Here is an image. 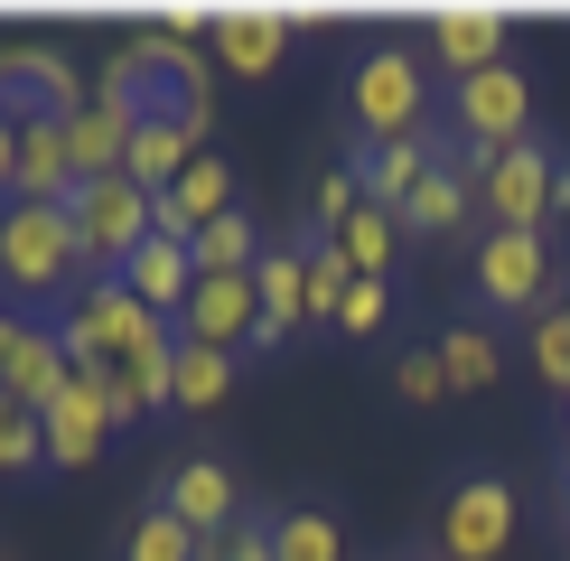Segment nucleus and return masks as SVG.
<instances>
[{
    "mask_svg": "<svg viewBox=\"0 0 570 561\" xmlns=\"http://www.w3.org/2000/svg\"><path fill=\"white\" fill-rule=\"evenodd\" d=\"M85 291V253L66 206H0V299L10 309H57Z\"/></svg>",
    "mask_w": 570,
    "mask_h": 561,
    "instance_id": "1",
    "label": "nucleus"
},
{
    "mask_svg": "<svg viewBox=\"0 0 570 561\" xmlns=\"http://www.w3.org/2000/svg\"><path fill=\"white\" fill-rule=\"evenodd\" d=\"M440 122V94H431V66L412 47H365L346 76V131L355 140H421Z\"/></svg>",
    "mask_w": 570,
    "mask_h": 561,
    "instance_id": "2",
    "label": "nucleus"
},
{
    "mask_svg": "<svg viewBox=\"0 0 570 561\" xmlns=\"http://www.w3.org/2000/svg\"><path fill=\"white\" fill-rule=\"evenodd\" d=\"M449 159H459V178L478 187L487 225H505V234H542L552 225V150H542V140H505V150H459V140H449Z\"/></svg>",
    "mask_w": 570,
    "mask_h": 561,
    "instance_id": "3",
    "label": "nucleus"
},
{
    "mask_svg": "<svg viewBox=\"0 0 570 561\" xmlns=\"http://www.w3.org/2000/svg\"><path fill=\"white\" fill-rule=\"evenodd\" d=\"M514 524H524L514 486L495 478V468H459L449 496H440V514H431V543H440V561H505Z\"/></svg>",
    "mask_w": 570,
    "mask_h": 561,
    "instance_id": "4",
    "label": "nucleus"
},
{
    "mask_svg": "<svg viewBox=\"0 0 570 561\" xmlns=\"http://www.w3.org/2000/svg\"><path fill=\"white\" fill-rule=\"evenodd\" d=\"M66 216H76L85 280H112V272H122L140 244H150V216H159V197H150V187H131V178H85L76 197H66Z\"/></svg>",
    "mask_w": 570,
    "mask_h": 561,
    "instance_id": "5",
    "label": "nucleus"
},
{
    "mask_svg": "<svg viewBox=\"0 0 570 561\" xmlns=\"http://www.w3.org/2000/svg\"><path fill=\"white\" fill-rule=\"evenodd\" d=\"M468 272H478L487 309H505V318H542V309H552V291H561L552 234H505V225H487L478 253H468Z\"/></svg>",
    "mask_w": 570,
    "mask_h": 561,
    "instance_id": "6",
    "label": "nucleus"
},
{
    "mask_svg": "<svg viewBox=\"0 0 570 561\" xmlns=\"http://www.w3.org/2000/svg\"><path fill=\"white\" fill-rule=\"evenodd\" d=\"M440 122L459 150H505V140H533V76L524 66H487V76H459L440 104Z\"/></svg>",
    "mask_w": 570,
    "mask_h": 561,
    "instance_id": "7",
    "label": "nucleus"
},
{
    "mask_svg": "<svg viewBox=\"0 0 570 561\" xmlns=\"http://www.w3.org/2000/svg\"><path fill=\"white\" fill-rule=\"evenodd\" d=\"M94 104V85H85V66L66 57L57 38H10L0 47V112H57V122H76V112Z\"/></svg>",
    "mask_w": 570,
    "mask_h": 561,
    "instance_id": "8",
    "label": "nucleus"
},
{
    "mask_svg": "<svg viewBox=\"0 0 570 561\" xmlns=\"http://www.w3.org/2000/svg\"><path fill=\"white\" fill-rule=\"evenodd\" d=\"M253 327H263V291H253V272H197V291H187V309H178V337L244 356Z\"/></svg>",
    "mask_w": 570,
    "mask_h": 561,
    "instance_id": "9",
    "label": "nucleus"
},
{
    "mask_svg": "<svg viewBox=\"0 0 570 561\" xmlns=\"http://www.w3.org/2000/svg\"><path fill=\"white\" fill-rule=\"evenodd\" d=\"M38 440H47V468H94L112 440V412H104V365H76V384L57 393V403L38 412Z\"/></svg>",
    "mask_w": 570,
    "mask_h": 561,
    "instance_id": "10",
    "label": "nucleus"
},
{
    "mask_svg": "<svg viewBox=\"0 0 570 561\" xmlns=\"http://www.w3.org/2000/svg\"><path fill=\"white\" fill-rule=\"evenodd\" d=\"M150 505H169L178 524H187V533L206 543V533L244 524V478H234L225 459H178L169 478H159V496H150Z\"/></svg>",
    "mask_w": 570,
    "mask_h": 561,
    "instance_id": "11",
    "label": "nucleus"
},
{
    "mask_svg": "<svg viewBox=\"0 0 570 561\" xmlns=\"http://www.w3.org/2000/svg\"><path fill=\"white\" fill-rule=\"evenodd\" d=\"M440 159H449V140H431V131L421 140H346V169L365 187V206H393V216L412 206V187L431 178Z\"/></svg>",
    "mask_w": 570,
    "mask_h": 561,
    "instance_id": "12",
    "label": "nucleus"
},
{
    "mask_svg": "<svg viewBox=\"0 0 570 561\" xmlns=\"http://www.w3.org/2000/svg\"><path fill=\"white\" fill-rule=\"evenodd\" d=\"M206 47H216V66H225V76L272 85V76H281V57H291V19H281V0H263V10H216Z\"/></svg>",
    "mask_w": 570,
    "mask_h": 561,
    "instance_id": "13",
    "label": "nucleus"
},
{
    "mask_svg": "<svg viewBox=\"0 0 570 561\" xmlns=\"http://www.w3.org/2000/svg\"><path fill=\"white\" fill-rule=\"evenodd\" d=\"M431 66L449 85L505 66V10H487V0H449V10H431Z\"/></svg>",
    "mask_w": 570,
    "mask_h": 561,
    "instance_id": "14",
    "label": "nucleus"
},
{
    "mask_svg": "<svg viewBox=\"0 0 570 561\" xmlns=\"http://www.w3.org/2000/svg\"><path fill=\"white\" fill-rule=\"evenodd\" d=\"M253 291H263V327H253L244 356H272V346H291L308 327V263H299V234L291 244H272L263 263H253Z\"/></svg>",
    "mask_w": 570,
    "mask_h": 561,
    "instance_id": "15",
    "label": "nucleus"
},
{
    "mask_svg": "<svg viewBox=\"0 0 570 561\" xmlns=\"http://www.w3.org/2000/svg\"><path fill=\"white\" fill-rule=\"evenodd\" d=\"M66 384H76V365H66V346H57V318H47V309H29L19 346L0 356V393H10V403H29V412H47Z\"/></svg>",
    "mask_w": 570,
    "mask_h": 561,
    "instance_id": "16",
    "label": "nucleus"
},
{
    "mask_svg": "<svg viewBox=\"0 0 570 561\" xmlns=\"http://www.w3.org/2000/svg\"><path fill=\"white\" fill-rule=\"evenodd\" d=\"M216 216H234V169L216 150H197V169H187L178 187H159V216H150V234H169V244H197Z\"/></svg>",
    "mask_w": 570,
    "mask_h": 561,
    "instance_id": "17",
    "label": "nucleus"
},
{
    "mask_svg": "<svg viewBox=\"0 0 570 561\" xmlns=\"http://www.w3.org/2000/svg\"><path fill=\"white\" fill-rule=\"evenodd\" d=\"M112 291H131L150 318H169L178 327V309H187V291H197V263H187V244H169V234H150V244L131 253L122 272H112Z\"/></svg>",
    "mask_w": 570,
    "mask_h": 561,
    "instance_id": "18",
    "label": "nucleus"
},
{
    "mask_svg": "<svg viewBox=\"0 0 570 561\" xmlns=\"http://www.w3.org/2000/svg\"><path fill=\"white\" fill-rule=\"evenodd\" d=\"M468 216H478V187L459 178V159H440V169L412 187V206H402V234H421V244H449V234H468Z\"/></svg>",
    "mask_w": 570,
    "mask_h": 561,
    "instance_id": "19",
    "label": "nucleus"
},
{
    "mask_svg": "<svg viewBox=\"0 0 570 561\" xmlns=\"http://www.w3.org/2000/svg\"><path fill=\"white\" fill-rule=\"evenodd\" d=\"M187 169H197V140H187L169 112L131 122V150H122V178H131V187H150V197H159V187H178Z\"/></svg>",
    "mask_w": 570,
    "mask_h": 561,
    "instance_id": "20",
    "label": "nucleus"
},
{
    "mask_svg": "<svg viewBox=\"0 0 570 561\" xmlns=\"http://www.w3.org/2000/svg\"><path fill=\"white\" fill-rule=\"evenodd\" d=\"M131 122H140V112H122V104H85L76 122H66V159H76V178H122Z\"/></svg>",
    "mask_w": 570,
    "mask_h": 561,
    "instance_id": "21",
    "label": "nucleus"
},
{
    "mask_svg": "<svg viewBox=\"0 0 570 561\" xmlns=\"http://www.w3.org/2000/svg\"><path fill=\"white\" fill-rule=\"evenodd\" d=\"M402 244H412V234H402L393 206H355V216L337 225V253H346V272H355V280H393Z\"/></svg>",
    "mask_w": 570,
    "mask_h": 561,
    "instance_id": "22",
    "label": "nucleus"
},
{
    "mask_svg": "<svg viewBox=\"0 0 570 561\" xmlns=\"http://www.w3.org/2000/svg\"><path fill=\"white\" fill-rule=\"evenodd\" d=\"M234 374H244V356H225V346H187L169 356V412H216L234 393Z\"/></svg>",
    "mask_w": 570,
    "mask_h": 561,
    "instance_id": "23",
    "label": "nucleus"
},
{
    "mask_svg": "<svg viewBox=\"0 0 570 561\" xmlns=\"http://www.w3.org/2000/svg\"><path fill=\"white\" fill-rule=\"evenodd\" d=\"M263 533H272V561H346V524L327 505H272Z\"/></svg>",
    "mask_w": 570,
    "mask_h": 561,
    "instance_id": "24",
    "label": "nucleus"
},
{
    "mask_svg": "<svg viewBox=\"0 0 570 561\" xmlns=\"http://www.w3.org/2000/svg\"><path fill=\"white\" fill-rule=\"evenodd\" d=\"M440 365H449V393H487L505 374V346H495L487 318H449L440 327Z\"/></svg>",
    "mask_w": 570,
    "mask_h": 561,
    "instance_id": "25",
    "label": "nucleus"
},
{
    "mask_svg": "<svg viewBox=\"0 0 570 561\" xmlns=\"http://www.w3.org/2000/svg\"><path fill=\"white\" fill-rule=\"evenodd\" d=\"M263 253H272V244H263V216H244V206H234V216H216L197 244H187V263H197V272H253Z\"/></svg>",
    "mask_w": 570,
    "mask_h": 561,
    "instance_id": "26",
    "label": "nucleus"
},
{
    "mask_svg": "<svg viewBox=\"0 0 570 561\" xmlns=\"http://www.w3.org/2000/svg\"><path fill=\"white\" fill-rule=\"evenodd\" d=\"M299 263H308V327H337V299L355 291L337 234H299Z\"/></svg>",
    "mask_w": 570,
    "mask_h": 561,
    "instance_id": "27",
    "label": "nucleus"
},
{
    "mask_svg": "<svg viewBox=\"0 0 570 561\" xmlns=\"http://www.w3.org/2000/svg\"><path fill=\"white\" fill-rule=\"evenodd\" d=\"M122 561H197V533H187L169 505H140L131 533H122Z\"/></svg>",
    "mask_w": 570,
    "mask_h": 561,
    "instance_id": "28",
    "label": "nucleus"
},
{
    "mask_svg": "<svg viewBox=\"0 0 570 561\" xmlns=\"http://www.w3.org/2000/svg\"><path fill=\"white\" fill-rule=\"evenodd\" d=\"M47 468V440H38V412L0 393V478H38Z\"/></svg>",
    "mask_w": 570,
    "mask_h": 561,
    "instance_id": "29",
    "label": "nucleus"
},
{
    "mask_svg": "<svg viewBox=\"0 0 570 561\" xmlns=\"http://www.w3.org/2000/svg\"><path fill=\"white\" fill-rule=\"evenodd\" d=\"M384 384H393V403H412V412H431L440 393H449V365H440V346H402Z\"/></svg>",
    "mask_w": 570,
    "mask_h": 561,
    "instance_id": "30",
    "label": "nucleus"
},
{
    "mask_svg": "<svg viewBox=\"0 0 570 561\" xmlns=\"http://www.w3.org/2000/svg\"><path fill=\"white\" fill-rule=\"evenodd\" d=\"M524 346H533V374H542V384L570 393V318H561V299H552L542 318H524Z\"/></svg>",
    "mask_w": 570,
    "mask_h": 561,
    "instance_id": "31",
    "label": "nucleus"
},
{
    "mask_svg": "<svg viewBox=\"0 0 570 561\" xmlns=\"http://www.w3.org/2000/svg\"><path fill=\"white\" fill-rule=\"evenodd\" d=\"M355 206H365V187H355L346 159H337V169H318V187H308V234H337Z\"/></svg>",
    "mask_w": 570,
    "mask_h": 561,
    "instance_id": "32",
    "label": "nucleus"
},
{
    "mask_svg": "<svg viewBox=\"0 0 570 561\" xmlns=\"http://www.w3.org/2000/svg\"><path fill=\"white\" fill-rule=\"evenodd\" d=\"M384 318H393V280H355L337 299V337H384Z\"/></svg>",
    "mask_w": 570,
    "mask_h": 561,
    "instance_id": "33",
    "label": "nucleus"
},
{
    "mask_svg": "<svg viewBox=\"0 0 570 561\" xmlns=\"http://www.w3.org/2000/svg\"><path fill=\"white\" fill-rule=\"evenodd\" d=\"M197 561H272V533H263V514H244V524H225V533H206Z\"/></svg>",
    "mask_w": 570,
    "mask_h": 561,
    "instance_id": "34",
    "label": "nucleus"
},
{
    "mask_svg": "<svg viewBox=\"0 0 570 561\" xmlns=\"http://www.w3.org/2000/svg\"><path fill=\"white\" fill-rule=\"evenodd\" d=\"M10 159H19V131H10V112H0V206H10Z\"/></svg>",
    "mask_w": 570,
    "mask_h": 561,
    "instance_id": "35",
    "label": "nucleus"
},
{
    "mask_svg": "<svg viewBox=\"0 0 570 561\" xmlns=\"http://www.w3.org/2000/svg\"><path fill=\"white\" fill-rule=\"evenodd\" d=\"M552 216H570V159L552 150Z\"/></svg>",
    "mask_w": 570,
    "mask_h": 561,
    "instance_id": "36",
    "label": "nucleus"
},
{
    "mask_svg": "<svg viewBox=\"0 0 570 561\" xmlns=\"http://www.w3.org/2000/svg\"><path fill=\"white\" fill-rule=\"evenodd\" d=\"M552 524L570 533V459H561V478H552Z\"/></svg>",
    "mask_w": 570,
    "mask_h": 561,
    "instance_id": "37",
    "label": "nucleus"
},
{
    "mask_svg": "<svg viewBox=\"0 0 570 561\" xmlns=\"http://www.w3.org/2000/svg\"><path fill=\"white\" fill-rule=\"evenodd\" d=\"M19 327H29V309H10V299H0V356L19 346Z\"/></svg>",
    "mask_w": 570,
    "mask_h": 561,
    "instance_id": "38",
    "label": "nucleus"
},
{
    "mask_svg": "<svg viewBox=\"0 0 570 561\" xmlns=\"http://www.w3.org/2000/svg\"><path fill=\"white\" fill-rule=\"evenodd\" d=\"M561 440H570V393H561Z\"/></svg>",
    "mask_w": 570,
    "mask_h": 561,
    "instance_id": "39",
    "label": "nucleus"
},
{
    "mask_svg": "<svg viewBox=\"0 0 570 561\" xmlns=\"http://www.w3.org/2000/svg\"><path fill=\"white\" fill-rule=\"evenodd\" d=\"M561 318H570V280H561Z\"/></svg>",
    "mask_w": 570,
    "mask_h": 561,
    "instance_id": "40",
    "label": "nucleus"
},
{
    "mask_svg": "<svg viewBox=\"0 0 570 561\" xmlns=\"http://www.w3.org/2000/svg\"><path fill=\"white\" fill-rule=\"evenodd\" d=\"M402 561H421V552H402Z\"/></svg>",
    "mask_w": 570,
    "mask_h": 561,
    "instance_id": "41",
    "label": "nucleus"
}]
</instances>
